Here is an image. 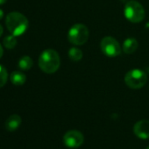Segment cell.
<instances>
[{
	"mask_svg": "<svg viewBox=\"0 0 149 149\" xmlns=\"http://www.w3.org/2000/svg\"><path fill=\"white\" fill-rule=\"evenodd\" d=\"M8 31L14 36H20L28 28V19L25 15L18 12L10 13L6 19Z\"/></svg>",
	"mask_w": 149,
	"mask_h": 149,
	"instance_id": "cell-1",
	"label": "cell"
},
{
	"mask_svg": "<svg viewBox=\"0 0 149 149\" xmlns=\"http://www.w3.org/2000/svg\"><path fill=\"white\" fill-rule=\"evenodd\" d=\"M61 64L59 54L54 49L44 50L39 57V67L47 74L55 73Z\"/></svg>",
	"mask_w": 149,
	"mask_h": 149,
	"instance_id": "cell-2",
	"label": "cell"
},
{
	"mask_svg": "<svg viewBox=\"0 0 149 149\" xmlns=\"http://www.w3.org/2000/svg\"><path fill=\"white\" fill-rule=\"evenodd\" d=\"M68 38L70 43L76 46H82L87 42L89 39V30L83 24H76L70 27Z\"/></svg>",
	"mask_w": 149,
	"mask_h": 149,
	"instance_id": "cell-3",
	"label": "cell"
},
{
	"mask_svg": "<svg viewBox=\"0 0 149 149\" xmlns=\"http://www.w3.org/2000/svg\"><path fill=\"white\" fill-rule=\"evenodd\" d=\"M125 17L132 23H139L145 18V10L137 1H129L126 3L124 10Z\"/></svg>",
	"mask_w": 149,
	"mask_h": 149,
	"instance_id": "cell-4",
	"label": "cell"
},
{
	"mask_svg": "<svg viewBox=\"0 0 149 149\" xmlns=\"http://www.w3.org/2000/svg\"><path fill=\"white\" fill-rule=\"evenodd\" d=\"M147 81L146 74L140 69H132L128 71L125 76V83L131 89H140Z\"/></svg>",
	"mask_w": 149,
	"mask_h": 149,
	"instance_id": "cell-5",
	"label": "cell"
},
{
	"mask_svg": "<svg viewBox=\"0 0 149 149\" xmlns=\"http://www.w3.org/2000/svg\"><path fill=\"white\" fill-rule=\"evenodd\" d=\"M100 47L102 52L108 57H117L121 53V47L118 41L111 36H106L102 39Z\"/></svg>",
	"mask_w": 149,
	"mask_h": 149,
	"instance_id": "cell-6",
	"label": "cell"
},
{
	"mask_svg": "<svg viewBox=\"0 0 149 149\" xmlns=\"http://www.w3.org/2000/svg\"><path fill=\"white\" fill-rule=\"evenodd\" d=\"M84 142V136L77 130L68 131L63 135V143L67 147L78 148Z\"/></svg>",
	"mask_w": 149,
	"mask_h": 149,
	"instance_id": "cell-7",
	"label": "cell"
},
{
	"mask_svg": "<svg viewBox=\"0 0 149 149\" xmlns=\"http://www.w3.org/2000/svg\"><path fill=\"white\" fill-rule=\"evenodd\" d=\"M133 132L139 139H149V120L143 119L138 121L133 126Z\"/></svg>",
	"mask_w": 149,
	"mask_h": 149,
	"instance_id": "cell-8",
	"label": "cell"
},
{
	"mask_svg": "<svg viewBox=\"0 0 149 149\" xmlns=\"http://www.w3.org/2000/svg\"><path fill=\"white\" fill-rule=\"evenodd\" d=\"M21 122L22 120H21L20 116L17 114H13L6 119L5 125L8 132H15L20 126Z\"/></svg>",
	"mask_w": 149,
	"mask_h": 149,
	"instance_id": "cell-9",
	"label": "cell"
},
{
	"mask_svg": "<svg viewBox=\"0 0 149 149\" xmlns=\"http://www.w3.org/2000/svg\"><path fill=\"white\" fill-rule=\"evenodd\" d=\"M10 80L12 84L15 86H21L23 85L26 81V76L21 71L15 70L13 71L11 76H10Z\"/></svg>",
	"mask_w": 149,
	"mask_h": 149,
	"instance_id": "cell-10",
	"label": "cell"
},
{
	"mask_svg": "<svg viewBox=\"0 0 149 149\" xmlns=\"http://www.w3.org/2000/svg\"><path fill=\"white\" fill-rule=\"evenodd\" d=\"M138 41L136 39L133 38H128L126 39L123 43V50L125 54H132L134 53L138 48Z\"/></svg>",
	"mask_w": 149,
	"mask_h": 149,
	"instance_id": "cell-11",
	"label": "cell"
},
{
	"mask_svg": "<svg viewBox=\"0 0 149 149\" xmlns=\"http://www.w3.org/2000/svg\"><path fill=\"white\" fill-rule=\"evenodd\" d=\"M33 65V61L32 58L28 55L22 56L19 61V67L21 70H29Z\"/></svg>",
	"mask_w": 149,
	"mask_h": 149,
	"instance_id": "cell-12",
	"label": "cell"
},
{
	"mask_svg": "<svg viewBox=\"0 0 149 149\" xmlns=\"http://www.w3.org/2000/svg\"><path fill=\"white\" fill-rule=\"evenodd\" d=\"M69 58L74 61H78L83 58V52L77 47H71L68 51Z\"/></svg>",
	"mask_w": 149,
	"mask_h": 149,
	"instance_id": "cell-13",
	"label": "cell"
},
{
	"mask_svg": "<svg viewBox=\"0 0 149 149\" xmlns=\"http://www.w3.org/2000/svg\"><path fill=\"white\" fill-rule=\"evenodd\" d=\"M3 44H4V46H5V47L6 48H7V49H13V48H14L15 47H16V45H17V39H16V36H14V35H8V36H6L5 39H4V40H3Z\"/></svg>",
	"mask_w": 149,
	"mask_h": 149,
	"instance_id": "cell-14",
	"label": "cell"
},
{
	"mask_svg": "<svg viewBox=\"0 0 149 149\" xmlns=\"http://www.w3.org/2000/svg\"><path fill=\"white\" fill-rule=\"evenodd\" d=\"M8 79V73L5 67L0 65V88H2L6 85Z\"/></svg>",
	"mask_w": 149,
	"mask_h": 149,
	"instance_id": "cell-15",
	"label": "cell"
},
{
	"mask_svg": "<svg viewBox=\"0 0 149 149\" xmlns=\"http://www.w3.org/2000/svg\"><path fill=\"white\" fill-rule=\"evenodd\" d=\"M3 54H4V49H3V47L0 45V59L2 58Z\"/></svg>",
	"mask_w": 149,
	"mask_h": 149,
	"instance_id": "cell-16",
	"label": "cell"
},
{
	"mask_svg": "<svg viewBox=\"0 0 149 149\" xmlns=\"http://www.w3.org/2000/svg\"><path fill=\"white\" fill-rule=\"evenodd\" d=\"M4 17V11L2 9H0V19H2Z\"/></svg>",
	"mask_w": 149,
	"mask_h": 149,
	"instance_id": "cell-17",
	"label": "cell"
},
{
	"mask_svg": "<svg viewBox=\"0 0 149 149\" xmlns=\"http://www.w3.org/2000/svg\"><path fill=\"white\" fill-rule=\"evenodd\" d=\"M7 2V0H0V6H2L4 4H6Z\"/></svg>",
	"mask_w": 149,
	"mask_h": 149,
	"instance_id": "cell-18",
	"label": "cell"
},
{
	"mask_svg": "<svg viewBox=\"0 0 149 149\" xmlns=\"http://www.w3.org/2000/svg\"><path fill=\"white\" fill-rule=\"evenodd\" d=\"M3 32H4V30H3V26L0 25V36H1L2 34H3Z\"/></svg>",
	"mask_w": 149,
	"mask_h": 149,
	"instance_id": "cell-19",
	"label": "cell"
},
{
	"mask_svg": "<svg viewBox=\"0 0 149 149\" xmlns=\"http://www.w3.org/2000/svg\"><path fill=\"white\" fill-rule=\"evenodd\" d=\"M147 71H148V74H149V67H148V68H147Z\"/></svg>",
	"mask_w": 149,
	"mask_h": 149,
	"instance_id": "cell-20",
	"label": "cell"
},
{
	"mask_svg": "<svg viewBox=\"0 0 149 149\" xmlns=\"http://www.w3.org/2000/svg\"><path fill=\"white\" fill-rule=\"evenodd\" d=\"M146 149H149V146H147V147H146Z\"/></svg>",
	"mask_w": 149,
	"mask_h": 149,
	"instance_id": "cell-21",
	"label": "cell"
}]
</instances>
